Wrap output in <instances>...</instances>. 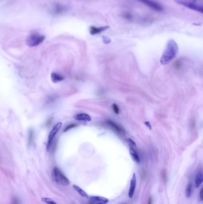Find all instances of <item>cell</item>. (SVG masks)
I'll return each instance as SVG.
<instances>
[{"label": "cell", "instance_id": "cell-8", "mask_svg": "<svg viewBox=\"0 0 203 204\" xmlns=\"http://www.w3.org/2000/svg\"><path fill=\"white\" fill-rule=\"evenodd\" d=\"M109 28H110L109 26H100V27L92 26L89 28V32L91 35H95L101 34V32L107 30Z\"/></svg>", "mask_w": 203, "mask_h": 204}, {"label": "cell", "instance_id": "cell-12", "mask_svg": "<svg viewBox=\"0 0 203 204\" xmlns=\"http://www.w3.org/2000/svg\"><path fill=\"white\" fill-rule=\"evenodd\" d=\"M75 120L78 121H86V122H89L91 121V117L84 113H81L76 115L74 116Z\"/></svg>", "mask_w": 203, "mask_h": 204}, {"label": "cell", "instance_id": "cell-13", "mask_svg": "<svg viewBox=\"0 0 203 204\" xmlns=\"http://www.w3.org/2000/svg\"><path fill=\"white\" fill-rule=\"evenodd\" d=\"M195 186L196 187H200V186L203 183V173L201 171H198L195 176Z\"/></svg>", "mask_w": 203, "mask_h": 204}, {"label": "cell", "instance_id": "cell-26", "mask_svg": "<svg viewBox=\"0 0 203 204\" xmlns=\"http://www.w3.org/2000/svg\"><path fill=\"white\" fill-rule=\"evenodd\" d=\"M200 199L203 201V186L201 187V191L200 192Z\"/></svg>", "mask_w": 203, "mask_h": 204}, {"label": "cell", "instance_id": "cell-19", "mask_svg": "<svg viewBox=\"0 0 203 204\" xmlns=\"http://www.w3.org/2000/svg\"><path fill=\"white\" fill-rule=\"evenodd\" d=\"M121 16L123 18H125L127 20H131L133 19V16L129 13H125L121 14Z\"/></svg>", "mask_w": 203, "mask_h": 204}, {"label": "cell", "instance_id": "cell-3", "mask_svg": "<svg viewBox=\"0 0 203 204\" xmlns=\"http://www.w3.org/2000/svg\"><path fill=\"white\" fill-rule=\"evenodd\" d=\"M45 39V36L39 33H32L26 39V44L31 47H34L41 44Z\"/></svg>", "mask_w": 203, "mask_h": 204}, {"label": "cell", "instance_id": "cell-2", "mask_svg": "<svg viewBox=\"0 0 203 204\" xmlns=\"http://www.w3.org/2000/svg\"><path fill=\"white\" fill-rule=\"evenodd\" d=\"M52 177L56 183L61 186H68L70 184V181L67 177L57 167L53 168L52 171Z\"/></svg>", "mask_w": 203, "mask_h": 204}, {"label": "cell", "instance_id": "cell-11", "mask_svg": "<svg viewBox=\"0 0 203 204\" xmlns=\"http://www.w3.org/2000/svg\"><path fill=\"white\" fill-rule=\"evenodd\" d=\"M135 147H129V152L132 159L137 164L140 162V158Z\"/></svg>", "mask_w": 203, "mask_h": 204}, {"label": "cell", "instance_id": "cell-18", "mask_svg": "<svg viewBox=\"0 0 203 204\" xmlns=\"http://www.w3.org/2000/svg\"><path fill=\"white\" fill-rule=\"evenodd\" d=\"M41 201L45 204H57L54 201L49 198H42Z\"/></svg>", "mask_w": 203, "mask_h": 204}, {"label": "cell", "instance_id": "cell-5", "mask_svg": "<svg viewBox=\"0 0 203 204\" xmlns=\"http://www.w3.org/2000/svg\"><path fill=\"white\" fill-rule=\"evenodd\" d=\"M62 126V123L61 122H59L57 124L54 125L53 128L51 130V131L49 132V135H48V141H47V150H49L51 149V145H52V142L55 138L57 133L59 132L60 130L61 127Z\"/></svg>", "mask_w": 203, "mask_h": 204}, {"label": "cell", "instance_id": "cell-17", "mask_svg": "<svg viewBox=\"0 0 203 204\" xmlns=\"http://www.w3.org/2000/svg\"><path fill=\"white\" fill-rule=\"evenodd\" d=\"M192 192V184L191 183H190L188 184L186 188V191H185V194H186L187 198H190L191 196Z\"/></svg>", "mask_w": 203, "mask_h": 204}, {"label": "cell", "instance_id": "cell-7", "mask_svg": "<svg viewBox=\"0 0 203 204\" xmlns=\"http://www.w3.org/2000/svg\"><path fill=\"white\" fill-rule=\"evenodd\" d=\"M109 202L107 198L102 196H91L89 198V204H107Z\"/></svg>", "mask_w": 203, "mask_h": 204}, {"label": "cell", "instance_id": "cell-1", "mask_svg": "<svg viewBox=\"0 0 203 204\" xmlns=\"http://www.w3.org/2000/svg\"><path fill=\"white\" fill-rule=\"evenodd\" d=\"M178 51L179 47L177 43L173 39H170L160 58V63L163 65H167L176 57Z\"/></svg>", "mask_w": 203, "mask_h": 204}, {"label": "cell", "instance_id": "cell-21", "mask_svg": "<svg viewBox=\"0 0 203 204\" xmlns=\"http://www.w3.org/2000/svg\"><path fill=\"white\" fill-rule=\"evenodd\" d=\"M103 42L105 44H108L111 42V40L110 38L107 36H103Z\"/></svg>", "mask_w": 203, "mask_h": 204}, {"label": "cell", "instance_id": "cell-4", "mask_svg": "<svg viewBox=\"0 0 203 204\" xmlns=\"http://www.w3.org/2000/svg\"><path fill=\"white\" fill-rule=\"evenodd\" d=\"M176 2L181 6H183L188 9H190L192 10L196 11L197 12L201 13L203 14V6L198 5V4H195L193 2H188L185 1L183 0H176Z\"/></svg>", "mask_w": 203, "mask_h": 204}, {"label": "cell", "instance_id": "cell-27", "mask_svg": "<svg viewBox=\"0 0 203 204\" xmlns=\"http://www.w3.org/2000/svg\"><path fill=\"white\" fill-rule=\"evenodd\" d=\"M148 204H152V198L150 197L149 199H148Z\"/></svg>", "mask_w": 203, "mask_h": 204}, {"label": "cell", "instance_id": "cell-10", "mask_svg": "<svg viewBox=\"0 0 203 204\" xmlns=\"http://www.w3.org/2000/svg\"><path fill=\"white\" fill-rule=\"evenodd\" d=\"M136 176L135 173H133L131 180L130 187L128 192V196L129 198H132L133 196L135 191L136 189Z\"/></svg>", "mask_w": 203, "mask_h": 204}, {"label": "cell", "instance_id": "cell-15", "mask_svg": "<svg viewBox=\"0 0 203 204\" xmlns=\"http://www.w3.org/2000/svg\"><path fill=\"white\" fill-rule=\"evenodd\" d=\"M66 10V7H64L63 5H61L59 4H57L53 10V12L55 14H59L60 13H63L64 12H65Z\"/></svg>", "mask_w": 203, "mask_h": 204}, {"label": "cell", "instance_id": "cell-16", "mask_svg": "<svg viewBox=\"0 0 203 204\" xmlns=\"http://www.w3.org/2000/svg\"><path fill=\"white\" fill-rule=\"evenodd\" d=\"M73 187L81 196L84 197L85 198H89V196H88V193L85 192V191H84L82 188H81L79 186L74 184V185H73Z\"/></svg>", "mask_w": 203, "mask_h": 204}, {"label": "cell", "instance_id": "cell-23", "mask_svg": "<svg viewBox=\"0 0 203 204\" xmlns=\"http://www.w3.org/2000/svg\"><path fill=\"white\" fill-rule=\"evenodd\" d=\"M76 125H74V124H71V125H69L67 126V127H66V128L64 130V132H66L68 131L69 130L71 129V128H73V127H76Z\"/></svg>", "mask_w": 203, "mask_h": 204}, {"label": "cell", "instance_id": "cell-20", "mask_svg": "<svg viewBox=\"0 0 203 204\" xmlns=\"http://www.w3.org/2000/svg\"><path fill=\"white\" fill-rule=\"evenodd\" d=\"M126 141L127 143L128 144L129 147H136V143H135L132 139H130V138H128V139H126Z\"/></svg>", "mask_w": 203, "mask_h": 204}, {"label": "cell", "instance_id": "cell-22", "mask_svg": "<svg viewBox=\"0 0 203 204\" xmlns=\"http://www.w3.org/2000/svg\"><path fill=\"white\" fill-rule=\"evenodd\" d=\"M112 108H113V110L114 111V112L116 114H119L120 112V109L118 107V106L116 104H113L112 105Z\"/></svg>", "mask_w": 203, "mask_h": 204}, {"label": "cell", "instance_id": "cell-9", "mask_svg": "<svg viewBox=\"0 0 203 204\" xmlns=\"http://www.w3.org/2000/svg\"><path fill=\"white\" fill-rule=\"evenodd\" d=\"M107 124L108 125L112 128V130L115 132H116L117 134H120V135H122L125 133V131L124 130L120 127L119 125H118L116 123L114 122L113 121L111 120L107 121Z\"/></svg>", "mask_w": 203, "mask_h": 204}, {"label": "cell", "instance_id": "cell-25", "mask_svg": "<svg viewBox=\"0 0 203 204\" xmlns=\"http://www.w3.org/2000/svg\"><path fill=\"white\" fill-rule=\"evenodd\" d=\"M12 204H19V200L16 198H14L12 199Z\"/></svg>", "mask_w": 203, "mask_h": 204}, {"label": "cell", "instance_id": "cell-24", "mask_svg": "<svg viewBox=\"0 0 203 204\" xmlns=\"http://www.w3.org/2000/svg\"><path fill=\"white\" fill-rule=\"evenodd\" d=\"M144 124L145 125V126H147L149 128V130H152V127H151V125L150 122L145 121V122H144Z\"/></svg>", "mask_w": 203, "mask_h": 204}, {"label": "cell", "instance_id": "cell-6", "mask_svg": "<svg viewBox=\"0 0 203 204\" xmlns=\"http://www.w3.org/2000/svg\"><path fill=\"white\" fill-rule=\"evenodd\" d=\"M138 1L142 2L143 4L148 6V7L151 8L153 10H155L157 12H162L164 10V8L161 6V4L154 0H138Z\"/></svg>", "mask_w": 203, "mask_h": 204}, {"label": "cell", "instance_id": "cell-14", "mask_svg": "<svg viewBox=\"0 0 203 204\" xmlns=\"http://www.w3.org/2000/svg\"><path fill=\"white\" fill-rule=\"evenodd\" d=\"M51 80L54 83H57L63 81L64 80V77H63L61 75H60L59 73L53 72L51 73Z\"/></svg>", "mask_w": 203, "mask_h": 204}]
</instances>
